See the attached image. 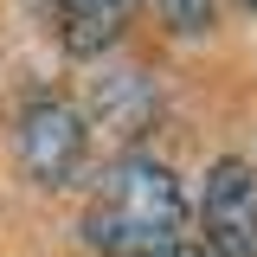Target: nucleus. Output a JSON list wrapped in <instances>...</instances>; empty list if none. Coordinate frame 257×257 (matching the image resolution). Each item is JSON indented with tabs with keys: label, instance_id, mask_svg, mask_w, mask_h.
Instances as JSON below:
<instances>
[{
	"label": "nucleus",
	"instance_id": "obj_3",
	"mask_svg": "<svg viewBox=\"0 0 257 257\" xmlns=\"http://www.w3.org/2000/svg\"><path fill=\"white\" fill-rule=\"evenodd\" d=\"M206 244L219 257H257V174L244 161H219L199 199Z\"/></svg>",
	"mask_w": 257,
	"mask_h": 257
},
{
	"label": "nucleus",
	"instance_id": "obj_2",
	"mask_svg": "<svg viewBox=\"0 0 257 257\" xmlns=\"http://www.w3.org/2000/svg\"><path fill=\"white\" fill-rule=\"evenodd\" d=\"M20 167H26L39 187H71L77 167H84V116L64 103V96H39L20 109Z\"/></svg>",
	"mask_w": 257,
	"mask_h": 257
},
{
	"label": "nucleus",
	"instance_id": "obj_4",
	"mask_svg": "<svg viewBox=\"0 0 257 257\" xmlns=\"http://www.w3.org/2000/svg\"><path fill=\"white\" fill-rule=\"evenodd\" d=\"M135 20V0H58V26H64V45L77 58H96L109 52L122 26Z\"/></svg>",
	"mask_w": 257,
	"mask_h": 257
},
{
	"label": "nucleus",
	"instance_id": "obj_1",
	"mask_svg": "<svg viewBox=\"0 0 257 257\" xmlns=\"http://www.w3.org/2000/svg\"><path fill=\"white\" fill-rule=\"evenodd\" d=\"M180 231H187L180 180L148 155H122L84 206V244L96 257H161L180 244Z\"/></svg>",
	"mask_w": 257,
	"mask_h": 257
},
{
	"label": "nucleus",
	"instance_id": "obj_6",
	"mask_svg": "<svg viewBox=\"0 0 257 257\" xmlns=\"http://www.w3.org/2000/svg\"><path fill=\"white\" fill-rule=\"evenodd\" d=\"M161 257H212V251H187V244H174V251H161Z\"/></svg>",
	"mask_w": 257,
	"mask_h": 257
},
{
	"label": "nucleus",
	"instance_id": "obj_5",
	"mask_svg": "<svg viewBox=\"0 0 257 257\" xmlns=\"http://www.w3.org/2000/svg\"><path fill=\"white\" fill-rule=\"evenodd\" d=\"M155 7L174 32H206L212 26V0H155Z\"/></svg>",
	"mask_w": 257,
	"mask_h": 257
},
{
	"label": "nucleus",
	"instance_id": "obj_7",
	"mask_svg": "<svg viewBox=\"0 0 257 257\" xmlns=\"http://www.w3.org/2000/svg\"><path fill=\"white\" fill-rule=\"evenodd\" d=\"M244 7H257V0H244Z\"/></svg>",
	"mask_w": 257,
	"mask_h": 257
}]
</instances>
